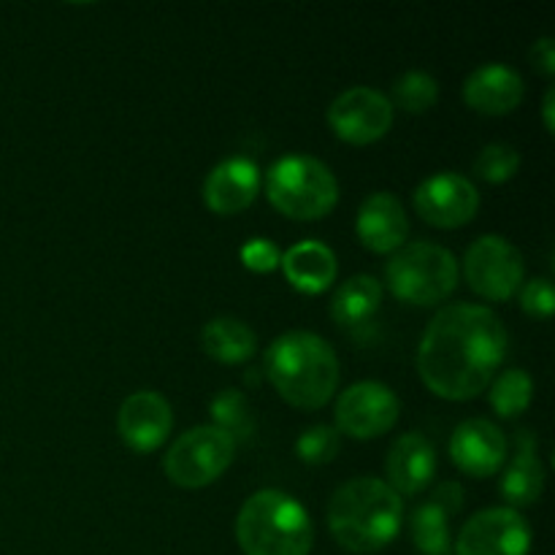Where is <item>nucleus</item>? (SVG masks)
Returning <instances> with one entry per match:
<instances>
[{
  "instance_id": "obj_1",
  "label": "nucleus",
  "mask_w": 555,
  "mask_h": 555,
  "mask_svg": "<svg viewBox=\"0 0 555 555\" xmlns=\"http://www.w3.org/2000/svg\"><path fill=\"white\" fill-rule=\"evenodd\" d=\"M507 358L504 323L480 304H453L434 314L417 350V372L434 396L477 399Z\"/></svg>"
},
{
  "instance_id": "obj_2",
  "label": "nucleus",
  "mask_w": 555,
  "mask_h": 555,
  "mask_svg": "<svg viewBox=\"0 0 555 555\" xmlns=\"http://www.w3.org/2000/svg\"><path fill=\"white\" fill-rule=\"evenodd\" d=\"M266 374L276 393L304 412L323 410L339 388L334 347L309 331H287L266 350Z\"/></svg>"
},
{
  "instance_id": "obj_3",
  "label": "nucleus",
  "mask_w": 555,
  "mask_h": 555,
  "mask_svg": "<svg viewBox=\"0 0 555 555\" xmlns=\"http://www.w3.org/2000/svg\"><path fill=\"white\" fill-rule=\"evenodd\" d=\"M404 524V502L377 477H356L334 493L328 507V529L350 553H379L399 537Z\"/></svg>"
},
{
  "instance_id": "obj_4",
  "label": "nucleus",
  "mask_w": 555,
  "mask_h": 555,
  "mask_svg": "<svg viewBox=\"0 0 555 555\" xmlns=\"http://www.w3.org/2000/svg\"><path fill=\"white\" fill-rule=\"evenodd\" d=\"M236 540L244 555H309L314 531L301 502L266 488L238 509Z\"/></svg>"
},
{
  "instance_id": "obj_5",
  "label": "nucleus",
  "mask_w": 555,
  "mask_h": 555,
  "mask_svg": "<svg viewBox=\"0 0 555 555\" xmlns=\"http://www.w3.org/2000/svg\"><path fill=\"white\" fill-rule=\"evenodd\" d=\"M269 204L291 220H323L339 204V182L323 160L309 155H287L266 173Z\"/></svg>"
},
{
  "instance_id": "obj_6",
  "label": "nucleus",
  "mask_w": 555,
  "mask_h": 555,
  "mask_svg": "<svg viewBox=\"0 0 555 555\" xmlns=\"http://www.w3.org/2000/svg\"><path fill=\"white\" fill-rule=\"evenodd\" d=\"M385 282L390 293L410 307H437L459 285V260L439 244H404L388 260Z\"/></svg>"
},
{
  "instance_id": "obj_7",
  "label": "nucleus",
  "mask_w": 555,
  "mask_h": 555,
  "mask_svg": "<svg viewBox=\"0 0 555 555\" xmlns=\"http://www.w3.org/2000/svg\"><path fill=\"white\" fill-rule=\"evenodd\" d=\"M236 459V442L215 426H195L168 448L163 459L166 477L179 488H206L225 475Z\"/></svg>"
},
{
  "instance_id": "obj_8",
  "label": "nucleus",
  "mask_w": 555,
  "mask_h": 555,
  "mask_svg": "<svg viewBox=\"0 0 555 555\" xmlns=\"http://www.w3.org/2000/svg\"><path fill=\"white\" fill-rule=\"evenodd\" d=\"M464 276L472 293L504 304L520 291L526 276L524 255L502 236H480L464 255Z\"/></svg>"
},
{
  "instance_id": "obj_9",
  "label": "nucleus",
  "mask_w": 555,
  "mask_h": 555,
  "mask_svg": "<svg viewBox=\"0 0 555 555\" xmlns=\"http://www.w3.org/2000/svg\"><path fill=\"white\" fill-rule=\"evenodd\" d=\"M328 125L347 144H374L393 128V103L372 87H350L331 103Z\"/></svg>"
},
{
  "instance_id": "obj_10",
  "label": "nucleus",
  "mask_w": 555,
  "mask_h": 555,
  "mask_svg": "<svg viewBox=\"0 0 555 555\" xmlns=\"http://www.w3.org/2000/svg\"><path fill=\"white\" fill-rule=\"evenodd\" d=\"M401 404L393 390L383 383H356L341 390L336 401V431L352 439H377L399 421Z\"/></svg>"
},
{
  "instance_id": "obj_11",
  "label": "nucleus",
  "mask_w": 555,
  "mask_h": 555,
  "mask_svg": "<svg viewBox=\"0 0 555 555\" xmlns=\"http://www.w3.org/2000/svg\"><path fill=\"white\" fill-rule=\"evenodd\" d=\"M531 529L518 509L491 507L472 515L455 540V555H529Z\"/></svg>"
},
{
  "instance_id": "obj_12",
  "label": "nucleus",
  "mask_w": 555,
  "mask_h": 555,
  "mask_svg": "<svg viewBox=\"0 0 555 555\" xmlns=\"http://www.w3.org/2000/svg\"><path fill=\"white\" fill-rule=\"evenodd\" d=\"M415 211L423 222L442 231L466 225L477 217L480 209V193L475 182L455 171H442L428 177L415 190Z\"/></svg>"
},
{
  "instance_id": "obj_13",
  "label": "nucleus",
  "mask_w": 555,
  "mask_h": 555,
  "mask_svg": "<svg viewBox=\"0 0 555 555\" xmlns=\"http://www.w3.org/2000/svg\"><path fill=\"white\" fill-rule=\"evenodd\" d=\"M173 428V412L166 396L155 390H139L128 396L117 412V434L133 453H155L163 448Z\"/></svg>"
},
{
  "instance_id": "obj_14",
  "label": "nucleus",
  "mask_w": 555,
  "mask_h": 555,
  "mask_svg": "<svg viewBox=\"0 0 555 555\" xmlns=\"http://www.w3.org/2000/svg\"><path fill=\"white\" fill-rule=\"evenodd\" d=\"M450 459L475 480L493 477L507 461V437L491 421H464L450 437Z\"/></svg>"
},
{
  "instance_id": "obj_15",
  "label": "nucleus",
  "mask_w": 555,
  "mask_h": 555,
  "mask_svg": "<svg viewBox=\"0 0 555 555\" xmlns=\"http://www.w3.org/2000/svg\"><path fill=\"white\" fill-rule=\"evenodd\" d=\"M260 190V168L249 157H228L204 182L206 209L220 217H233L255 204Z\"/></svg>"
},
{
  "instance_id": "obj_16",
  "label": "nucleus",
  "mask_w": 555,
  "mask_h": 555,
  "mask_svg": "<svg viewBox=\"0 0 555 555\" xmlns=\"http://www.w3.org/2000/svg\"><path fill=\"white\" fill-rule=\"evenodd\" d=\"M358 242L374 255L399 253L406 244L410 220L393 193H372L358 209L356 220Z\"/></svg>"
},
{
  "instance_id": "obj_17",
  "label": "nucleus",
  "mask_w": 555,
  "mask_h": 555,
  "mask_svg": "<svg viewBox=\"0 0 555 555\" xmlns=\"http://www.w3.org/2000/svg\"><path fill=\"white\" fill-rule=\"evenodd\" d=\"M388 486L399 496H417L437 475V450L421 431L401 434L385 459Z\"/></svg>"
},
{
  "instance_id": "obj_18",
  "label": "nucleus",
  "mask_w": 555,
  "mask_h": 555,
  "mask_svg": "<svg viewBox=\"0 0 555 555\" xmlns=\"http://www.w3.org/2000/svg\"><path fill=\"white\" fill-rule=\"evenodd\" d=\"M524 79L504 63H488L472 70L464 81V103L477 114L504 117L524 101Z\"/></svg>"
},
{
  "instance_id": "obj_19",
  "label": "nucleus",
  "mask_w": 555,
  "mask_h": 555,
  "mask_svg": "<svg viewBox=\"0 0 555 555\" xmlns=\"http://www.w3.org/2000/svg\"><path fill=\"white\" fill-rule=\"evenodd\" d=\"M515 442H518V455L507 464L502 486H499L509 509L531 507L540 502L545 491V466L537 455V437L531 431H518Z\"/></svg>"
},
{
  "instance_id": "obj_20",
  "label": "nucleus",
  "mask_w": 555,
  "mask_h": 555,
  "mask_svg": "<svg viewBox=\"0 0 555 555\" xmlns=\"http://www.w3.org/2000/svg\"><path fill=\"white\" fill-rule=\"evenodd\" d=\"M282 271H285L287 282L296 291L307 293V296H318L325 293L336 282L339 274V263L328 244L323 242H301L296 247L287 249L282 255Z\"/></svg>"
},
{
  "instance_id": "obj_21",
  "label": "nucleus",
  "mask_w": 555,
  "mask_h": 555,
  "mask_svg": "<svg viewBox=\"0 0 555 555\" xmlns=\"http://www.w3.org/2000/svg\"><path fill=\"white\" fill-rule=\"evenodd\" d=\"M379 304H383V285H379L377 276H350L331 301V318L345 331H361L372 323Z\"/></svg>"
},
{
  "instance_id": "obj_22",
  "label": "nucleus",
  "mask_w": 555,
  "mask_h": 555,
  "mask_svg": "<svg viewBox=\"0 0 555 555\" xmlns=\"http://www.w3.org/2000/svg\"><path fill=\"white\" fill-rule=\"evenodd\" d=\"M201 347L217 363L238 366V363H247L255 356V350H258V336L242 320L217 318L211 323H206L204 331H201Z\"/></svg>"
},
{
  "instance_id": "obj_23",
  "label": "nucleus",
  "mask_w": 555,
  "mask_h": 555,
  "mask_svg": "<svg viewBox=\"0 0 555 555\" xmlns=\"http://www.w3.org/2000/svg\"><path fill=\"white\" fill-rule=\"evenodd\" d=\"M410 534L415 547L423 555H450L453 537H450V515L439 509L434 502L421 504L412 513Z\"/></svg>"
},
{
  "instance_id": "obj_24",
  "label": "nucleus",
  "mask_w": 555,
  "mask_h": 555,
  "mask_svg": "<svg viewBox=\"0 0 555 555\" xmlns=\"http://www.w3.org/2000/svg\"><path fill=\"white\" fill-rule=\"evenodd\" d=\"M211 421H215L211 426L220 428L222 434H228L233 442H247L255 434L253 410H249L242 390H220V393L211 399Z\"/></svg>"
},
{
  "instance_id": "obj_25",
  "label": "nucleus",
  "mask_w": 555,
  "mask_h": 555,
  "mask_svg": "<svg viewBox=\"0 0 555 555\" xmlns=\"http://www.w3.org/2000/svg\"><path fill=\"white\" fill-rule=\"evenodd\" d=\"M534 399V379L524 369H507L491 383V404L499 417H518Z\"/></svg>"
},
{
  "instance_id": "obj_26",
  "label": "nucleus",
  "mask_w": 555,
  "mask_h": 555,
  "mask_svg": "<svg viewBox=\"0 0 555 555\" xmlns=\"http://www.w3.org/2000/svg\"><path fill=\"white\" fill-rule=\"evenodd\" d=\"M393 101L406 114H426L437 106L439 85L426 70H406L393 85Z\"/></svg>"
},
{
  "instance_id": "obj_27",
  "label": "nucleus",
  "mask_w": 555,
  "mask_h": 555,
  "mask_svg": "<svg viewBox=\"0 0 555 555\" xmlns=\"http://www.w3.org/2000/svg\"><path fill=\"white\" fill-rule=\"evenodd\" d=\"M520 168V155L515 146L509 144H488L486 150L477 155L475 160V173L482 182L502 184L518 173Z\"/></svg>"
},
{
  "instance_id": "obj_28",
  "label": "nucleus",
  "mask_w": 555,
  "mask_h": 555,
  "mask_svg": "<svg viewBox=\"0 0 555 555\" xmlns=\"http://www.w3.org/2000/svg\"><path fill=\"white\" fill-rule=\"evenodd\" d=\"M341 439L334 426H312L298 437L296 455L309 466H323L339 455Z\"/></svg>"
},
{
  "instance_id": "obj_29",
  "label": "nucleus",
  "mask_w": 555,
  "mask_h": 555,
  "mask_svg": "<svg viewBox=\"0 0 555 555\" xmlns=\"http://www.w3.org/2000/svg\"><path fill=\"white\" fill-rule=\"evenodd\" d=\"M520 307L531 318L547 320L555 309V293L553 282L547 276H537V280L526 282L524 291H520Z\"/></svg>"
},
{
  "instance_id": "obj_30",
  "label": "nucleus",
  "mask_w": 555,
  "mask_h": 555,
  "mask_svg": "<svg viewBox=\"0 0 555 555\" xmlns=\"http://www.w3.org/2000/svg\"><path fill=\"white\" fill-rule=\"evenodd\" d=\"M242 263L244 269L255 271V274H269L282 263L280 247L269 238H253L242 247Z\"/></svg>"
},
{
  "instance_id": "obj_31",
  "label": "nucleus",
  "mask_w": 555,
  "mask_h": 555,
  "mask_svg": "<svg viewBox=\"0 0 555 555\" xmlns=\"http://www.w3.org/2000/svg\"><path fill=\"white\" fill-rule=\"evenodd\" d=\"M531 63H534V68L540 70L542 76H551L555 74V43L551 36L540 38V41L534 43V49H531Z\"/></svg>"
},
{
  "instance_id": "obj_32",
  "label": "nucleus",
  "mask_w": 555,
  "mask_h": 555,
  "mask_svg": "<svg viewBox=\"0 0 555 555\" xmlns=\"http://www.w3.org/2000/svg\"><path fill=\"white\" fill-rule=\"evenodd\" d=\"M431 502L437 504L439 509H444L448 515H455L461 509V504H464V491H461L459 482H442V486L434 491Z\"/></svg>"
},
{
  "instance_id": "obj_33",
  "label": "nucleus",
  "mask_w": 555,
  "mask_h": 555,
  "mask_svg": "<svg viewBox=\"0 0 555 555\" xmlns=\"http://www.w3.org/2000/svg\"><path fill=\"white\" fill-rule=\"evenodd\" d=\"M553 103H555V90L551 87L545 95V103H542V117H545V130L547 133H553L555 122H553Z\"/></svg>"
}]
</instances>
